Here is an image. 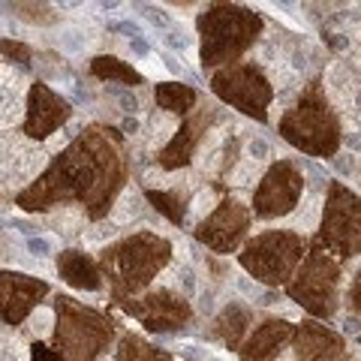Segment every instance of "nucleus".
Masks as SVG:
<instances>
[{
	"instance_id": "nucleus-1",
	"label": "nucleus",
	"mask_w": 361,
	"mask_h": 361,
	"mask_svg": "<svg viewBox=\"0 0 361 361\" xmlns=\"http://www.w3.org/2000/svg\"><path fill=\"white\" fill-rule=\"evenodd\" d=\"M109 127L78 135L37 184L21 190L16 202L25 211H45L54 202L78 199L87 205V217L99 220L123 184V163L115 145H109Z\"/></svg>"
},
{
	"instance_id": "nucleus-2",
	"label": "nucleus",
	"mask_w": 361,
	"mask_h": 361,
	"mask_svg": "<svg viewBox=\"0 0 361 361\" xmlns=\"http://www.w3.org/2000/svg\"><path fill=\"white\" fill-rule=\"evenodd\" d=\"M169 241L157 235H133V238L109 247L103 253V271L115 286V298L121 301L127 292H139L151 283V277L169 262Z\"/></svg>"
},
{
	"instance_id": "nucleus-3",
	"label": "nucleus",
	"mask_w": 361,
	"mask_h": 361,
	"mask_svg": "<svg viewBox=\"0 0 361 361\" xmlns=\"http://www.w3.org/2000/svg\"><path fill=\"white\" fill-rule=\"evenodd\" d=\"M199 30H202V63L214 66V63H226L238 58L247 45L259 37L262 21L244 6L220 4V6H211L208 13H202Z\"/></svg>"
},
{
	"instance_id": "nucleus-4",
	"label": "nucleus",
	"mask_w": 361,
	"mask_h": 361,
	"mask_svg": "<svg viewBox=\"0 0 361 361\" xmlns=\"http://www.w3.org/2000/svg\"><path fill=\"white\" fill-rule=\"evenodd\" d=\"M61 361H94L111 343V322L97 310H87L73 298H58V331H54Z\"/></svg>"
},
{
	"instance_id": "nucleus-5",
	"label": "nucleus",
	"mask_w": 361,
	"mask_h": 361,
	"mask_svg": "<svg viewBox=\"0 0 361 361\" xmlns=\"http://www.w3.org/2000/svg\"><path fill=\"white\" fill-rule=\"evenodd\" d=\"M280 133L307 154H334L337 148V121L316 90H307L301 103L280 121Z\"/></svg>"
},
{
	"instance_id": "nucleus-6",
	"label": "nucleus",
	"mask_w": 361,
	"mask_h": 361,
	"mask_svg": "<svg viewBox=\"0 0 361 361\" xmlns=\"http://www.w3.org/2000/svg\"><path fill=\"white\" fill-rule=\"evenodd\" d=\"M301 253H304V238L295 232H268V235H259L247 244V250L241 253V265L247 271L262 280L268 286H277V283H286L292 268L301 262Z\"/></svg>"
},
{
	"instance_id": "nucleus-7",
	"label": "nucleus",
	"mask_w": 361,
	"mask_h": 361,
	"mask_svg": "<svg viewBox=\"0 0 361 361\" xmlns=\"http://www.w3.org/2000/svg\"><path fill=\"white\" fill-rule=\"evenodd\" d=\"M214 94H217L223 103L235 106L244 115H250L256 121H268V103H271V85L268 78L256 70V66L244 63V66H229V70H220L214 75Z\"/></svg>"
},
{
	"instance_id": "nucleus-8",
	"label": "nucleus",
	"mask_w": 361,
	"mask_h": 361,
	"mask_svg": "<svg viewBox=\"0 0 361 361\" xmlns=\"http://www.w3.org/2000/svg\"><path fill=\"white\" fill-rule=\"evenodd\" d=\"M334 289H337V265L331 259H325V253L313 250V256L304 262L301 274L295 277V283H289V295L316 316H331L337 307Z\"/></svg>"
},
{
	"instance_id": "nucleus-9",
	"label": "nucleus",
	"mask_w": 361,
	"mask_h": 361,
	"mask_svg": "<svg viewBox=\"0 0 361 361\" xmlns=\"http://www.w3.org/2000/svg\"><path fill=\"white\" fill-rule=\"evenodd\" d=\"M301 187H304V178L292 163L283 160V163L271 166L268 175L262 178V184L256 190V199H253L256 217L271 220V217H283V214H289L301 196Z\"/></svg>"
},
{
	"instance_id": "nucleus-10",
	"label": "nucleus",
	"mask_w": 361,
	"mask_h": 361,
	"mask_svg": "<svg viewBox=\"0 0 361 361\" xmlns=\"http://www.w3.org/2000/svg\"><path fill=\"white\" fill-rule=\"evenodd\" d=\"M123 310L145 322L148 331H175L190 319V304L184 295H175L172 289H157L142 301H121Z\"/></svg>"
},
{
	"instance_id": "nucleus-11",
	"label": "nucleus",
	"mask_w": 361,
	"mask_h": 361,
	"mask_svg": "<svg viewBox=\"0 0 361 361\" xmlns=\"http://www.w3.org/2000/svg\"><path fill=\"white\" fill-rule=\"evenodd\" d=\"M247 226H250V211H247V205L238 199H226V202H220V208L214 211L208 220L199 223L196 238L202 244H208L211 250L229 253V250H235V244L244 238Z\"/></svg>"
},
{
	"instance_id": "nucleus-12",
	"label": "nucleus",
	"mask_w": 361,
	"mask_h": 361,
	"mask_svg": "<svg viewBox=\"0 0 361 361\" xmlns=\"http://www.w3.org/2000/svg\"><path fill=\"white\" fill-rule=\"evenodd\" d=\"M45 295L49 286L42 280L18 271H0V319L6 325H18Z\"/></svg>"
},
{
	"instance_id": "nucleus-13",
	"label": "nucleus",
	"mask_w": 361,
	"mask_h": 361,
	"mask_svg": "<svg viewBox=\"0 0 361 361\" xmlns=\"http://www.w3.org/2000/svg\"><path fill=\"white\" fill-rule=\"evenodd\" d=\"M73 115L70 103L63 97H58L54 90H49L42 82H37L27 94V118H25V133L30 139H45L54 130L66 123V118Z\"/></svg>"
},
{
	"instance_id": "nucleus-14",
	"label": "nucleus",
	"mask_w": 361,
	"mask_h": 361,
	"mask_svg": "<svg viewBox=\"0 0 361 361\" xmlns=\"http://www.w3.org/2000/svg\"><path fill=\"white\" fill-rule=\"evenodd\" d=\"M214 121V109H199L193 118H187L180 123V130H175V139L166 145L163 154H160V166L163 169H180L190 163V157H193L199 139L205 135L208 123Z\"/></svg>"
},
{
	"instance_id": "nucleus-15",
	"label": "nucleus",
	"mask_w": 361,
	"mask_h": 361,
	"mask_svg": "<svg viewBox=\"0 0 361 361\" xmlns=\"http://www.w3.org/2000/svg\"><path fill=\"white\" fill-rule=\"evenodd\" d=\"M343 341L334 331H329L325 325L316 322H301L295 331V355L301 361H331L334 355H341Z\"/></svg>"
},
{
	"instance_id": "nucleus-16",
	"label": "nucleus",
	"mask_w": 361,
	"mask_h": 361,
	"mask_svg": "<svg viewBox=\"0 0 361 361\" xmlns=\"http://www.w3.org/2000/svg\"><path fill=\"white\" fill-rule=\"evenodd\" d=\"M289 337H292V325L289 322L265 319L250 337H247V343L241 346V358L244 361H271Z\"/></svg>"
},
{
	"instance_id": "nucleus-17",
	"label": "nucleus",
	"mask_w": 361,
	"mask_h": 361,
	"mask_svg": "<svg viewBox=\"0 0 361 361\" xmlns=\"http://www.w3.org/2000/svg\"><path fill=\"white\" fill-rule=\"evenodd\" d=\"M58 271H61V277L66 280V283L75 286V289L94 292V289L103 286L99 268L94 265V259L85 256L82 250H63V253L58 256Z\"/></svg>"
},
{
	"instance_id": "nucleus-18",
	"label": "nucleus",
	"mask_w": 361,
	"mask_h": 361,
	"mask_svg": "<svg viewBox=\"0 0 361 361\" xmlns=\"http://www.w3.org/2000/svg\"><path fill=\"white\" fill-rule=\"evenodd\" d=\"M247 325H250V310H247L244 304H226L223 313L211 325V334L220 337V341L229 346V349H235V346L241 343Z\"/></svg>"
},
{
	"instance_id": "nucleus-19",
	"label": "nucleus",
	"mask_w": 361,
	"mask_h": 361,
	"mask_svg": "<svg viewBox=\"0 0 361 361\" xmlns=\"http://www.w3.org/2000/svg\"><path fill=\"white\" fill-rule=\"evenodd\" d=\"M154 99H157V106H160L163 111L187 115V111L196 106V90L190 85H180V82H163V85H157Z\"/></svg>"
},
{
	"instance_id": "nucleus-20",
	"label": "nucleus",
	"mask_w": 361,
	"mask_h": 361,
	"mask_svg": "<svg viewBox=\"0 0 361 361\" xmlns=\"http://www.w3.org/2000/svg\"><path fill=\"white\" fill-rule=\"evenodd\" d=\"M90 73H94L97 78H106V82H111V78H118L121 85H142V73L133 70V66H127L123 61L118 58H94V63H90Z\"/></svg>"
},
{
	"instance_id": "nucleus-21",
	"label": "nucleus",
	"mask_w": 361,
	"mask_h": 361,
	"mask_svg": "<svg viewBox=\"0 0 361 361\" xmlns=\"http://www.w3.org/2000/svg\"><path fill=\"white\" fill-rule=\"evenodd\" d=\"M115 361H172V355L163 353V349H154L135 334H127L121 341V349H118V358Z\"/></svg>"
},
{
	"instance_id": "nucleus-22",
	"label": "nucleus",
	"mask_w": 361,
	"mask_h": 361,
	"mask_svg": "<svg viewBox=\"0 0 361 361\" xmlns=\"http://www.w3.org/2000/svg\"><path fill=\"white\" fill-rule=\"evenodd\" d=\"M148 202L163 214V217H169L175 226H180L187 220V208H184V199H180L178 193H163V190H148Z\"/></svg>"
},
{
	"instance_id": "nucleus-23",
	"label": "nucleus",
	"mask_w": 361,
	"mask_h": 361,
	"mask_svg": "<svg viewBox=\"0 0 361 361\" xmlns=\"http://www.w3.org/2000/svg\"><path fill=\"white\" fill-rule=\"evenodd\" d=\"M0 54L9 61H16V63H30L33 49L25 42H16V39H0Z\"/></svg>"
},
{
	"instance_id": "nucleus-24",
	"label": "nucleus",
	"mask_w": 361,
	"mask_h": 361,
	"mask_svg": "<svg viewBox=\"0 0 361 361\" xmlns=\"http://www.w3.org/2000/svg\"><path fill=\"white\" fill-rule=\"evenodd\" d=\"M16 9H25V16H27L30 21H39V25H51V21L58 18V16L51 13V6H33V4H18Z\"/></svg>"
},
{
	"instance_id": "nucleus-25",
	"label": "nucleus",
	"mask_w": 361,
	"mask_h": 361,
	"mask_svg": "<svg viewBox=\"0 0 361 361\" xmlns=\"http://www.w3.org/2000/svg\"><path fill=\"white\" fill-rule=\"evenodd\" d=\"M115 99L127 115H135V111H139V97H135L133 90H115Z\"/></svg>"
},
{
	"instance_id": "nucleus-26",
	"label": "nucleus",
	"mask_w": 361,
	"mask_h": 361,
	"mask_svg": "<svg viewBox=\"0 0 361 361\" xmlns=\"http://www.w3.org/2000/svg\"><path fill=\"white\" fill-rule=\"evenodd\" d=\"M27 250H30L33 256H49V253H51V244L45 241V238H30V241H27Z\"/></svg>"
},
{
	"instance_id": "nucleus-27",
	"label": "nucleus",
	"mask_w": 361,
	"mask_h": 361,
	"mask_svg": "<svg viewBox=\"0 0 361 361\" xmlns=\"http://www.w3.org/2000/svg\"><path fill=\"white\" fill-rule=\"evenodd\" d=\"M250 157H253V160H265V157H268V142L253 139L250 142Z\"/></svg>"
},
{
	"instance_id": "nucleus-28",
	"label": "nucleus",
	"mask_w": 361,
	"mask_h": 361,
	"mask_svg": "<svg viewBox=\"0 0 361 361\" xmlns=\"http://www.w3.org/2000/svg\"><path fill=\"white\" fill-rule=\"evenodd\" d=\"M33 361H61V355H49L45 353V346H33Z\"/></svg>"
},
{
	"instance_id": "nucleus-29",
	"label": "nucleus",
	"mask_w": 361,
	"mask_h": 361,
	"mask_svg": "<svg viewBox=\"0 0 361 361\" xmlns=\"http://www.w3.org/2000/svg\"><path fill=\"white\" fill-rule=\"evenodd\" d=\"M166 42L172 45V49H178V51H184V49H187V39H184V37H178V33H169Z\"/></svg>"
},
{
	"instance_id": "nucleus-30",
	"label": "nucleus",
	"mask_w": 361,
	"mask_h": 361,
	"mask_svg": "<svg viewBox=\"0 0 361 361\" xmlns=\"http://www.w3.org/2000/svg\"><path fill=\"white\" fill-rule=\"evenodd\" d=\"M343 331H346V334H358V331H361V322L355 319V316H349V319L343 322Z\"/></svg>"
},
{
	"instance_id": "nucleus-31",
	"label": "nucleus",
	"mask_w": 361,
	"mask_h": 361,
	"mask_svg": "<svg viewBox=\"0 0 361 361\" xmlns=\"http://www.w3.org/2000/svg\"><path fill=\"white\" fill-rule=\"evenodd\" d=\"M337 169H341L343 175H353L355 172V160H353V157H349V160H337Z\"/></svg>"
},
{
	"instance_id": "nucleus-32",
	"label": "nucleus",
	"mask_w": 361,
	"mask_h": 361,
	"mask_svg": "<svg viewBox=\"0 0 361 361\" xmlns=\"http://www.w3.org/2000/svg\"><path fill=\"white\" fill-rule=\"evenodd\" d=\"M148 18L154 21V25H166V16H163V9H154V6H148Z\"/></svg>"
},
{
	"instance_id": "nucleus-33",
	"label": "nucleus",
	"mask_w": 361,
	"mask_h": 361,
	"mask_svg": "<svg viewBox=\"0 0 361 361\" xmlns=\"http://www.w3.org/2000/svg\"><path fill=\"white\" fill-rule=\"evenodd\" d=\"M346 145H349V148H355V151H361V135H346Z\"/></svg>"
},
{
	"instance_id": "nucleus-34",
	"label": "nucleus",
	"mask_w": 361,
	"mask_h": 361,
	"mask_svg": "<svg viewBox=\"0 0 361 361\" xmlns=\"http://www.w3.org/2000/svg\"><path fill=\"white\" fill-rule=\"evenodd\" d=\"M123 130H127V133H135V130H139V123H135V121H123Z\"/></svg>"
},
{
	"instance_id": "nucleus-35",
	"label": "nucleus",
	"mask_w": 361,
	"mask_h": 361,
	"mask_svg": "<svg viewBox=\"0 0 361 361\" xmlns=\"http://www.w3.org/2000/svg\"><path fill=\"white\" fill-rule=\"evenodd\" d=\"M358 341H361V337H358Z\"/></svg>"
}]
</instances>
